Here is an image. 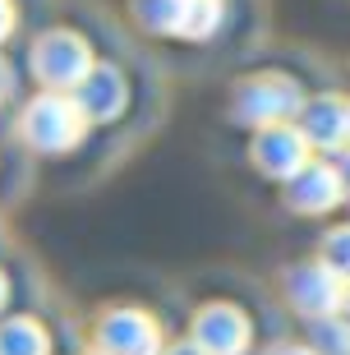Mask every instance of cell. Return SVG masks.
<instances>
[{"mask_svg":"<svg viewBox=\"0 0 350 355\" xmlns=\"http://www.w3.org/2000/svg\"><path fill=\"white\" fill-rule=\"evenodd\" d=\"M304 139L318 148H346L350 144V102L346 97H318L304 111Z\"/></svg>","mask_w":350,"mask_h":355,"instance_id":"10","label":"cell"},{"mask_svg":"<svg viewBox=\"0 0 350 355\" xmlns=\"http://www.w3.org/2000/svg\"><path fill=\"white\" fill-rule=\"evenodd\" d=\"M74 102L83 106L88 120H111V116H120V106H125V79H120L111 65H92L88 79L78 83Z\"/></svg>","mask_w":350,"mask_h":355,"instance_id":"9","label":"cell"},{"mask_svg":"<svg viewBox=\"0 0 350 355\" xmlns=\"http://www.w3.org/2000/svg\"><path fill=\"white\" fill-rule=\"evenodd\" d=\"M272 355H313V351H304V346H281V351H272Z\"/></svg>","mask_w":350,"mask_h":355,"instance_id":"19","label":"cell"},{"mask_svg":"<svg viewBox=\"0 0 350 355\" xmlns=\"http://www.w3.org/2000/svg\"><path fill=\"white\" fill-rule=\"evenodd\" d=\"M10 28H14V5H10V0H0V37H5Z\"/></svg>","mask_w":350,"mask_h":355,"instance_id":"16","label":"cell"},{"mask_svg":"<svg viewBox=\"0 0 350 355\" xmlns=\"http://www.w3.org/2000/svg\"><path fill=\"white\" fill-rule=\"evenodd\" d=\"M10 65H5V60H0V97H10Z\"/></svg>","mask_w":350,"mask_h":355,"instance_id":"18","label":"cell"},{"mask_svg":"<svg viewBox=\"0 0 350 355\" xmlns=\"http://www.w3.org/2000/svg\"><path fill=\"white\" fill-rule=\"evenodd\" d=\"M97 355H102V351H97Z\"/></svg>","mask_w":350,"mask_h":355,"instance_id":"22","label":"cell"},{"mask_svg":"<svg viewBox=\"0 0 350 355\" xmlns=\"http://www.w3.org/2000/svg\"><path fill=\"white\" fill-rule=\"evenodd\" d=\"M217 24H221V0H189L180 37H208Z\"/></svg>","mask_w":350,"mask_h":355,"instance_id":"14","label":"cell"},{"mask_svg":"<svg viewBox=\"0 0 350 355\" xmlns=\"http://www.w3.org/2000/svg\"><path fill=\"white\" fill-rule=\"evenodd\" d=\"M309 342L313 355H350V328L346 318H309Z\"/></svg>","mask_w":350,"mask_h":355,"instance_id":"12","label":"cell"},{"mask_svg":"<svg viewBox=\"0 0 350 355\" xmlns=\"http://www.w3.org/2000/svg\"><path fill=\"white\" fill-rule=\"evenodd\" d=\"M240 102H235V116L249 120V125H286V116H295L299 111V88L281 74H259V79H249L245 88L235 92Z\"/></svg>","mask_w":350,"mask_h":355,"instance_id":"3","label":"cell"},{"mask_svg":"<svg viewBox=\"0 0 350 355\" xmlns=\"http://www.w3.org/2000/svg\"><path fill=\"white\" fill-rule=\"evenodd\" d=\"M166 355H208V351H203L198 342H180V346H170Z\"/></svg>","mask_w":350,"mask_h":355,"instance_id":"17","label":"cell"},{"mask_svg":"<svg viewBox=\"0 0 350 355\" xmlns=\"http://www.w3.org/2000/svg\"><path fill=\"white\" fill-rule=\"evenodd\" d=\"M51 337L37 318H10L0 323V355H46Z\"/></svg>","mask_w":350,"mask_h":355,"instance_id":"11","label":"cell"},{"mask_svg":"<svg viewBox=\"0 0 350 355\" xmlns=\"http://www.w3.org/2000/svg\"><path fill=\"white\" fill-rule=\"evenodd\" d=\"M346 194V180H341L337 166H323V162H309L299 175H290V203L299 212H332Z\"/></svg>","mask_w":350,"mask_h":355,"instance_id":"8","label":"cell"},{"mask_svg":"<svg viewBox=\"0 0 350 355\" xmlns=\"http://www.w3.org/2000/svg\"><path fill=\"white\" fill-rule=\"evenodd\" d=\"M33 69L51 88H78L92 69V51H88V42L74 37V33H46L33 46Z\"/></svg>","mask_w":350,"mask_h":355,"instance_id":"2","label":"cell"},{"mask_svg":"<svg viewBox=\"0 0 350 355\" xmlns=\"http://www.w3.org/2000/svg\"><path fill=\"white\" fill-rule=\"evenodd\" d=\"M194 342L208 355H240L249 346V318L231 304H212L194 323Z\"/></svg>","mask_w":350,"mask_h":355,"instance_id":"7","label":"cell"},{"mask_svg":"<svg viewBox=\"0 0 350 355\" xmlns=\"http://www.w3.org/2000/svg\"><path fill=\"white\" fill-rule=\"evenodd\" d=\"M134 10H139V19L148 28H157V33H180L189 0H134Z\"/></svg>","mask_w":350,"mask_h":355,"instance_id":"13","label":"cell"},{"mask_svg":"<svg viewBox=\"0 0 350 355\" xmlns=\"http://www.w3.org/2000/svg\"><path fill=\"white\" fill-rule=\"evenodd\" d=\"M5 295H10V286H5V277H0V304H5Z\"/></svg>","mask_w":350,"mask_h":355,"instance_id":"21","label":"cell"},{"mask_svg":"<svg viewBox=\"0 0 350 355\" xmlns=\"http://www.w3.org/2000/svg\"><path fill=\"white\" fill-rule=\"evenodd\" d=\"M97 342L102 355H161V328L139 309H116L106 314Z\"/></svg>","mask_w":350,"mask_h":355,"instance_id":"5","label":"cell"},{"mask_svg":"<svg viewBox=\"0 0 350 355\" xmlns=\"http://www.w3.org/2000/svg\"><path fill=\"white\" fill-rule=\"evenodd\" d=\"M290 300H295L299 314L332 318V314H341V304H346V282L327 263H304V268L290 272Z\"/></svg>","mask_w":350,"mask_h":355,"instance_id":"4","label":"cell"},{"mask_svg":"<svg viewBox=\"0 0 350 355\" xmlns=\"http://www.w3.org/2000/svg\"><path fill=\"white\" fill-rule=\"evenodd\" d=\"M254 162H259L268 175H299L309 166V139L304 130H290V125H268L254 144Z\"/></svg>","mask_w":350,"mask_h":355,"instance_id":"6","label":"cell"},{"mask_svg":"<svg viewBox=\"0 0 350 355\" xmlns=\"http://www.w3.org/2000/svg\"><path fill=\"white\" fill-rule=\"evenodd\" d=\"M323 263L332 268L341 282H350V226H341V231H332V236H327V245H323Z\"/></svg>","mask_w":350,"mask_h":355,"instance_id":"15","label":"cell"},{"mask_svg":"<svg viewBox=\"0 0 350 355\" xmlns=\"http://www.w3.org/2000/svg\"><path fill=\"white\" fill-rule=\"evenodd\" d=\"M341 318H346V328H350V291H346V304H341Z\"/></svg>","mask_w":350,"mask_h":355,"instance_id":"20","label":"cell"},{"mask_svg":"<svg viewBox=\"0 0 350 355\" xmlns=\"http://www.w3.org/2000/svg\"><path fill=\"white\" fill-rule=\"evenodd\" d=\"M88 130V116L74 97H60V92H46L37 102H28L24 111V139L42 153H65L83 139Z\"/></svg>","mask_w":350,"mask_h":355,"instance_id":"1","label":"cell"}]
</instances>
